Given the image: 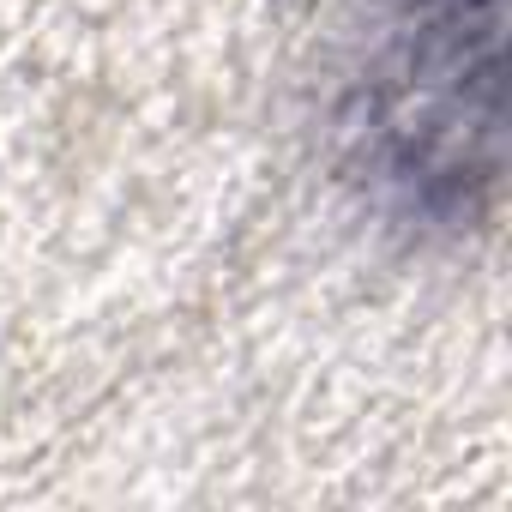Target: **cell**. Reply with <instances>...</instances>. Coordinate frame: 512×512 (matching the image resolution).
<instances>
[{"mask_svg":"<svg viewBox=\"0 0 512 512\" xmlns=\"http://www.w3.org/2000/svg\"><path fill=\"white\" fill-rule=\"evenodd\" d=\"M338 151L386 217L422 235L482 223L500 181V0H362Z\"/></svg>","mask_w":512,"mask_h":512,"instance_id":"1","label":"cell"}]
</instances>
